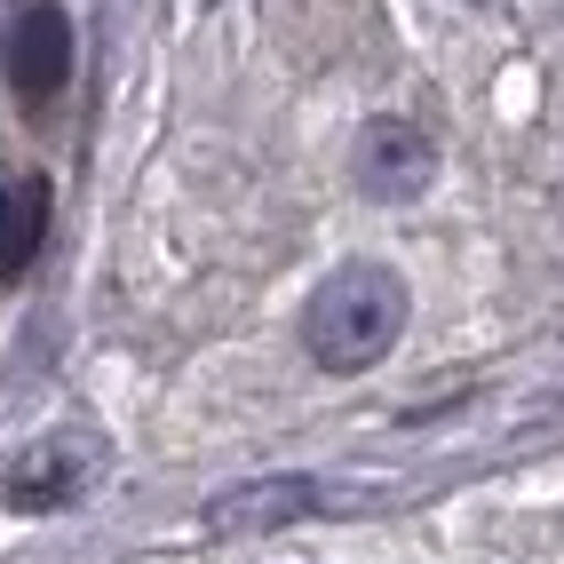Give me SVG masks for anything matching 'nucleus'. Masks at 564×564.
Masks as SVG:
<instances>
[{"label":"nucleus","instance_id":"nucleus-1","mask_svg":"<svg viewBox=\"0 0 564 564\" xmlns=\"http://www.w3.org/2000/svg\"><path fill=\"white\" fill-rule=\"evenodd\" d=\"M405 334V279L382 262H343L334 279H318L303 311V350L326 373H366L373 358H390Z\"/></svg>","mask_w":564,"mask_h":564},{"label":"nucleus","instance_id":"nucleus-2","mask_svg":"<svg viewBox=\"0 0 564 564\" xmlns=\"http://www.w3.org/2000/svg\"><path fill=\"white\" fill-rule=\"evenodd\" d=\"M96 477H104V437L96 430H48V437H32L24 454L9 462L0 501H9L17 517H48V509L88 501Z\"/></svg>","mask_w":564,"mask_h":564},{"label":"nucleus","instance_id":"nucleus-3","mask_svg":"<svg viewBox=\"0 0 564 564\" xmlns=\"http://www.w3.org/2000/svg\"><path fill=\"white\" fill-rule=\"evenodd\" d=\"M350 175H358V192H366L373 207H405V199L430 192L437 143H430V128H413V120H373V128L358 135Z\"/></svg>","mask_w":564,"mask_h":564},{"label":"nucleus","instance_id":"nucleus-4","mask_svg":"<svg viewBox=\"0 0 564 564\" xmlns=\"http://www.w3.org/2000/svg\"><path fill=\"white\" fill-rule=\"evenodd\" d=\"M72 80V24L56 0H32L9 32V88L24 104H56V88Z\"/></svg>","mask_w":564,"mask_h":564},{"label":"nucleus","instance_id":"nucleus-5","mask_svg":"<svg viewBox=\"0 0 564 564\" xmlns=\"http://www.w3.org/2000/svg\"><path fill=\"white\" fill-rule=\"evenodd\" d=\"M48 175H9L0 183V286H17L48 239Z\"/></svg>","mask_w":564,"mask_h":564}]
</instances>
